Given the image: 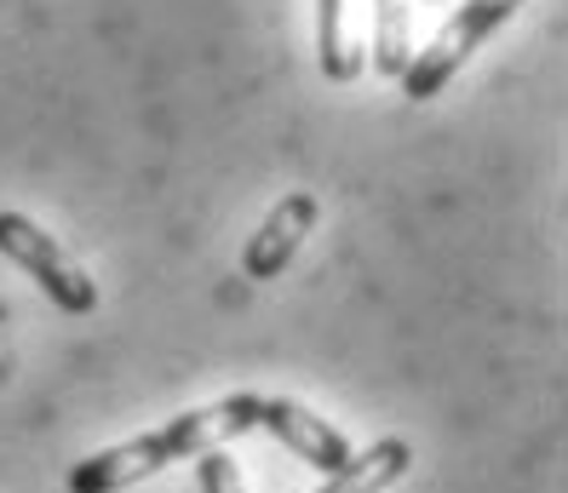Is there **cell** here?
Segmentation results:
<instances>
[{"instance_id": "1", "label": "cell", "mask_w": 568, "mask_h": 493, "mask_svg": "<svg viewBox=\"0 0 568 493\" xmlns=\"http://www.w3.org/2000/svg\"><path fill=\"white\" fill-rule=\"evenodd\" d=\"M253 424H258V397L253 390H230V397H219L207 408H190L179 419L155 424V431H139V436H126L104 453H87L70 471V493H121L132 482L166 471V465H184L195 453L247 436Z\"/></svg>"}, {"instance_id": "2", "label": "cell", "mask_w": 568, "mask_h": 493, "mask_svg": "<svg viewBox=\"0 0 568 493\" xmlns=\"http://www.w3.org/2000/svg\"><path fill=\"white\" fill-rule=\"evenodd\" d=\"M517 12H523V0H459V7L448 12V23L425 41V52H408L403 75H396L403 92L414 97V104H430V97L471 63V52L494 35V29H506Z\"/></svg>"}, {"instance_id": "3", "label": "cell", "mask_w": 568, "mask_h": 493, "mask_svg": "<svg viewBox=\"0 0 568 493\" xmlns=\"http://www.w3.org/2000/svg\"><path fill=\"white\" fill-rule=\"evenodd\" d=\"M0 258H12L63 316H92L98 310V281L75 265V253L58 236H47L29 213H0Z\"/></svg>"}, {"instance_id": "4", "label": "cell", "mask_w": 568, "mask_h": 493, "mask_svg": "<svg viewBox=\"0 0 568 493\" xmlns=\"http://www.w3.org/2000/svg\"><path fill=\"white\" fill-rule=\"evenodd\" d=\"M316 218H322V195H316V189L282 195V202L264 213V224L247 236L242 276H247V281H276V276L293 265V253L305 247V236L316 229Z\"/></svg>"}, {"instance_id": "5", "label": "cell", "mask_w": 568, "mask_h": 493, "mask_svg": "<svg viewBox=\"0 0 568 493\" xmlns=\"http://www.w3.org/2000/svg\"><path fill=\"white\" fill-rule=\"evenodd\" d=\"M253 431H271L287 453H298L305 465H316L322 476L327 471H339L345 459L356 453L345 442V431H333V424L322 413H311L305 402H293V397H258V424Z\"/></svg>"}, {"instance_id": "6", "label": "cell", "mask_w": 568, "mask_h": 493, "mask_svg": "<svg viewBox=\"0 0 568 493\" xmlns=\"http://www.w3.org/2000/svg\"><path fill=\"white\" fill-rule=\"evenodd\" d=\"M414 471V448L403 436H379L374 448L351 453L339 471H327V482L316 493H385Z\"/></svg>"}, {"instance_id": "7", "label": "cell", "mask_w": 568, "mask_h": 493, "mask_svg": "<svg viewBox=\"0 0 568 493\" xmlns=\"http://www.w3.org/2000/svg\"><path fill=\"white\" fill-rule=\"evenodd\" d=\"M316 63L327 81L362 75V52L351 41V0H316Z\"/></svg>"}, {"instance_id": "8", "label": "cell", "mask_w": 568, "mask_h": 493, "mask_svg": "<svg viewBox=\"0 0 568 493\" xmlns=\"http://www.w3.org/2000/svg\"><path fill=\"white\" fill-rule=\"evenodd\" d=\"M414 52V0H379L374 18V70L403 75V63Z\"/></svg>"}, {"instance_id": "9", "label": "cell", "mask_w": 568, "mask_h": 493, "mask_svg": "<svg viewBox=\"0 0 568 493\" xmlns=\"http://www.w3.org/2000/svg\"><path fill=\"white\" fill-rule=\"evenodd\" d=\"M195 459H202V465H195V482H202V493H247L242 465H236L224 448H207V453H195Z\"/></svg>"}]
</instances>
